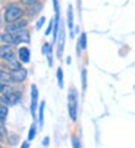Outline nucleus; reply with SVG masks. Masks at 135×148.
I'll list each match as a JSON object with an SVG mask.
<instances>
[{
    "label": "nucleus",
    "mask_w": 135,
    "mask_h": 148,
    "mask_svg": "<svg viewBox=\"0 0 135 148\" xmlns=\"http://www.w3.org/2000/svg\"><path fill=\"white\" fill-rule=\"evenodd\" d=\"M9 88H10L9 85H6V84H2V82H0V94H5Z\"/></svg>",
    "instance_id": "6ab92c4d"
},
{
    "label": "nucleus",
    "mask_w": 135,
    "mask_h": 148,
    "mask_svg": "<svg viewBox=\"0 0 135 148\" xmlns=\"http://www.w3.org/2000/svg\"><path fill=\"white\" fill-rule=\"evenodd\" d=\"M68 27H69L71 32L74 29V12H72V6L68 8Z\"/></svg>",
    "instance_id": "9b49d317"
},
{
    "label": "nucleus",
    "mask_w": 135,
    "mask_h": 148,
    "mask_svg": "<svg viewBox=\"0 0 135 148\" xmlns=\"http://www.w3.org/2000/svg\"><path fill=\"white\" fill-rule=\"evenodd\" d=\"M0 148H2V145H0Z\"/></svg>",
    "instance_id": "c85d7f7f"
},
{
    "label": "nucleus",
    "mask_w": 135,
    "mask_h": 148,
    "mask_svg": "<svg viewBox=\"0 0 135 148\" xmlns=\"http://www.w3.org/2000/svg\"><path fill=\"white\" fill-rule=\"evenodd\" d=\"M0 25H2V18H0Z\"/></svg>",
    "instance_id": "cd10ccee"
},
{
    "label": "nucleus",
    "mask_w": 135,
    "mask_h": 148,
    "mask_svg": "<svg viewBox=\"0 0 135 148\" xmlns=\"http://www.w3.org/2000/svg\"><path fill=\"white\" fill-rule=\"evenodd\" d=\"M0 59L6 62L12 69L21 68V62L16 59V54L13 51V46L10 44H2L0 46Z\"/></svg>",
    "instance_id": "f257e3e1"
},
{
    "label": "nucleus",
    "mask_w": 135,
    "mask_h": 148,
    "mask_svg": "<svg viewBox=\"0 0 135 148\" xmlns=\"http://www.w3.org/2000/svg\"><path fill=\"white\" fill-rule=\"evenodd\" d=\"M19 100H21V92H19V91H15V90H12V88H9V90L2 95V101H3V104L8 106V107H9V106H15Z\"/></svg>",
    "instance_id": "20e7f679"
},
{
    "label": "nucleus",
    "mask_w": 135,
    "mask_h": 148,
    "mask_svg": "<svg viewBox=\"0 0 135 148\" xmlns=\"http://www.w3.org/2000/svg\"><path fill=\"white\" fill-rule=\"evenodd\" d=\"M2 139H3V136H2V135H0V141H2Z\"/></svg>",
    "instance_id": "bb28decb"
},
{
    "label": "nucleus",
    "mask_w": 135,
    "mask_h": 148,
    "mask_svg": "<svg viewBox=\"0 0 135 148\" xmlns=\"http://www.w3.org/2000/svg\"><path fill=\"white\" fill-rule=\"evenodd\" d=\"M8 106L6 104H0V117H2V119H6V116H8Z\"/></svg>",
    "instance_id": "ddd939ff"
},
{
    "label": "nucleus",
    "mask_w": 135,
    "mask_h": 148,
    "mask_svg": "<svg viewBox=\"0 0 135 148\" xmlns=\"http://www.w3.org/2000/svg\"><path fill=\"white\" fill-rule=\"evenodd\" d=\"M68 109H69V117L71 120H76V109H78V101H76V91L74 88L69 90V97H68Z\"/></svg>",
    "instance_id": "7ed1b4c3"
},
{
    "label": "nucleus",
    "mask_w": 135,
    "mask_h": 148,
    "mask_svg": "<svg viewBox=\"0 0 135 148\" xmlns=\"http://www.w3.org/2000/svg\"><path fill=\"white\" fill-rule=\"evenodd\" d=\"M43 113H44V103H41L40 104V113H38V122H40V126L43 125Z\"/></svg>",
    "instance_id": "f3484780"
},
{
    "label": "nucleus",
    "mask_w": 135,
    "mask_h": 148,
    "mask_svg": "<svg viewBox=\"0 0 135 148\" xmlns=\"http://www.w3.org/2000/svg\"><path fill=\"white\" fill-rule=\"evenodd\" d=\"M21 148H28V142H24V144H22V147Z\"/></svg>",
    "instance_id": "b1692460"
},
{
    "label": "nucleus",
    "mask_w": 135,
    "mask_h": 148,
    "mask_svg": "<svg viewBox=\"0 0 135 148\" xmlns=\"http://www.w3.org/2000/svg\"><path fill=\"white\" fill-rule=\"evenodd\" d=\"M28 22L25 19H19L16 21V22L13 24H8L6 25V32H10V34H16V32H21V31H24L27 28Z\"/></svg>",
    "instance_id": "39448f33"
},
{
    "label": "nucleus",
    "mask_w": 135,
    "mask_h": 148,
    "mask_svg": "<svg viewBox=\"0 0 135 148\" xmlns=\"http://www.w3.org/2000/svg\"><path fill=\"white\" fill-rule=\"evenodd\" d=\"M2 103H3V101H2V97H0V104H2Z\"/></svg>",
    "instance_id": "a878e982"
},
{
    "label": "nucleus",
    "mask_w": 135,
    "mask_h": 148,
    "mask_svg": "<svg viewBox=\"0 0 135 148\" xmlns=\"http://www.w3.org/2000/svg\"><path fill=\"white\" fill-rule=\"evenodd\" d=\"M2 40L5 44H10V46H16L19 44V38L16 34H10V32H5L2 34Z\"/></svg>",
    "instance_id": "1a4fd4ad"
},
{
    "label": "nucleus",
    "mask_w": 135,
    "mask_h": 148,
    "mask_svg": "<svg viewBox=\"0 0 135 148\" xmlns=\"http://www.w3.org/2000/svg\"><path fill=\"white\" fill-rule=\"evenodd\" d=\"M37 106H38V90L35 85L31 87V114L32 117H35V110H37Z\"/></svg>",
    "instance_id": "423d86ee"
},
{
    "label": "nucleus",
    "mask_w": 135,
    "mask_h": 148,
    "mask_svg": "<svg viewBox=\"0 0 135 148\" xmlns=\"http://www.w3.org/2000/svg\"><path fill=\"white\" fill-rule=\"evenodd\" d=\"M0 41H3V40H2V34H0Z\"/></svg>",
    "instance_id": "393cba45"
},
{
    "label": "nucleus",
    "mask_w": 135,
    "mask_h": 148,
    "mask_svg": "<svg viewBox=\"0 0 135 148\" xmlns=\"http://www.w3.org/2000/svg\"><path fill=\"white\" fill-rule=\"evenodd\" d=\"M52 27H53V22H50V25H49V28H47V31H46V35H49V34H50V31H52Z\"/></svg>",
    "instance_id": "5701e85b"
},
{
    "label": "nucleus",
    "mask_w": 135,
    "mask_h": 148,
    "mask_svg": "<svg viewBox=\"0 0 135 148\" xmlns=\"http://www.w3.org/2000/svg\"><path fill=\"white\" fill-rule=\"evenodd\" d=\"M37 2L38 0H21V3L25 6H34V5H37Z\"/></svg>",
    "instance_id": "a211bd4d"
},
{
    "label": "nucleus",
    "mask_w": 135,
    "mask_h": 148,
    "mask_svg": "<svg viewBox=\"0 0 135 148\" xmlns=\"http://www.w3.org/2000/svg\"><path fill=\"white\" fill-rule=\"evenodd\" d=\"M0 82L6 84V85H9V87L13 85V84H16L12 73H10V71H6V69H0Z\"/></svg>",
    "instance_id": "0eeeda50"
},
{
    "label": "nucleus",
    "mask_w": 135,
    "mask_h": 148,
    "mask_svg": "<svg viewBox=\"0 0 135 148\" xmlns=\"http://www.w3.org/2000/svg\"><path fill=\"white\" fill-rule=\"evenodd\" d=\"M35 134H37V126H35V123L31 126V129H30V135H28V141H32L34 139V136H35Z\"/></svg>",
    "instance_id": "4468645a"
},
{
    "label": "nucleus",
    "mask_w": 135,
    "mask_h": 148,
    "mask_svg": "<svg viewBox=\"0 0 135 148\" xmlns=\"http://www.w3.org/2000/svg\"><path fill=\"white\" fill-rule=\"evenodd\" d=\"M57 84H59V87H60V88L63 87V72H62L60 68L57 69Z\"/></svg>",
    "instance_id": "2eb2a0df"
},
{
    "label": "nucleus",
    "mask_w": 135,
    "mask_h": 148,
    "mask_svg": "<svg viewBox=\"0 0 135 148\" xmlns=\"http://www.w3.org/2000/svg\"><path fill=\"white\" fill-rule=\"evenodd\" d=\"M87 49V34H81V38H79V50H85Z\"/></svg>",
    "instance_id": "f8f14e48"
},
{
    "label": "nucleus",
    "mask_w": 135,
    "mask_h": 148,
    "mask_svg": "<svg viewBox=\"0 0 135 148\" xmlns=\"http://www.w3.org/2000/svg\"><path fill=\"white\" fill-rule=\"evenodd\" d=\"M82 87L85 90V71H82Z\"/></svg>",
    "instance_id": "4be33fe9"
},
{
    "label": "nucleus",
    "mask_w": 135,
    "mask_h": 148,
    "mask_svg": "<svg viewBox=\"0 0 135 148\" xmlns=\"http://www.w3.org/2000/svg\"><path fill=\"white\" fill-rule=\"evenodd\" d=\"M10 73H12L15 82H24L25 78H27V69H25V68H22V66L18 68V69H12Z\"/></svg>",
    "instance_id": "6e6552de"
},
{
    "label": "nucleus",
    "mask_w": 135,
    "mask_h": 148,
    "mask_svg": "<svg viewBox=\"0 0 135 148\" xmlns=\"http://www.w3.org/2000/svg\"><path fill=\"white\" fill-rule=\"evenodd\" d=\"M30 57H31V54H30L28 47H21L18 50V60L21 63H28L30 62Z\"/></svg>",
    "instance_id": "9d476101"
},
{
    "label": "nucleus",
    "mask_w": 135,
    "mask_h": 148,
    "mask_svg": "<svg viewBox=\"0 0 135 148\" xmlns=\"http://www.w3.org/2000/svg\"><path fill=\"white\" fill-rule=\"evenodd\" d=\"M0 135L5 136L6 135V126H5V119L0 117Z\"/></svg>",
    "instance_id": "dca6fc26"
},
{
    "label": "nucleus",
    "mask_w": 135,
    "mask_h": 148,
    "mask_svg": "<svg viewBox=\"0 0 135 148\" xmlns=\"http://www.w3.org/2000/svg\"><path fill=\"white\" fill-rule=\"evenodd\" d=\"M72 145H74V148H81V144H79V139L78 138H72Z\"/></svg>",
    "instance_id": "aec40b11"
},
{
    "label": "nucleus",
    "mask_w": 135,
    "mask_h": 148,
    "mask_svg": "<svg viewBox=\"0 0 135 148\" xmlns=\"http://www.w3.org/2000/svg\"><path fill=\"white\" fill-rule=\"evenodd\" d=\"M22 15H24V10L18 5H9L5 9V21L8 24H13L16 21H19L22 18Z\"/></svg>",
    "instance_id": "f03ea898"
},
{
    "label": "nucleus",
    "mask_w": 135,
    "mask_h": 148,
    "mask_svg": "<svg viewBox=\"0 0 135 148\" xmlns=\"http://www.w3.org/2000/svg\"><path fill=\"white\" fill-rule=\"evenodd\" d=\"M43 22H44V18H41V19L38 21V24H37V29H40V28H41V25H43Z\"/></svg>",
    "instance_id": "412c9836"
}]
</instances>
